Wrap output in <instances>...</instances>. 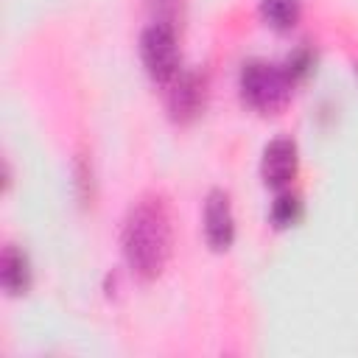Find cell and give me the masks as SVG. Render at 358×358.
<instances>
[{
	"label": "cell",
	"mask_w": 358,
	"mask_h": 358,
	"mask_svg": "<svg viewBox=\"0 0 358 358\" xmlns=\"http://www.w3.org/2000/svg\"><path fill=\"white\" fill-rule=\"evenodd\" d=\"M120 246L129 268L137 277H157L171 257V218L168 207L157 196H145L131 204L123 221Z\"/></svg>",
	"instance_id": "obj_1"
},
{
	"label": "cell",
	"mask_w": 358,
	"mask_h": 358,
	"mask_svg": "<svg viewBox=\"0 0 358 358\" xmlns=\"http://www.w3.org/2000/svg\"><path fill=\"white\" fill-rule=\"evenodd\" d=\"M291 73L280 64H268V62H249L241 70V95L246 98V103H252L255 109H277L280 103H285L288 92H291Z\"/></svg>",
	"instance_id": "obj_2"
},
{
	"label": "cell",
	"mask_w": 358,
	"mask_h": 358,
	"mask_svg": "<svg viewBox=\"0 0 358 358\" xmlns=\"http://www.w3.org/2000/svg\"><path fill=\"white\" fill-rule=\"evenodd\" d=\"M140 59L145 64V73L157 84H168L179 76L176 34L168 22H151L140 34Z\"/></svg>",
	"instance_id": "obj_3"
},
{
	"label": "cell",
	"mask_w": 358,
	"mask_h": 358,
	"mask_svg": "<svg viewBox=\"0 0 358 358\" xmlns=\"http://www.w3.org/2000/svg\"><path fill=\"white\" fill-rule=\"evenodd\" d=\"M204 238L215 252L229 249L235 238V218L229 207V196L224 190H210L204 201Z\"/></svg>",
	"instance_id": "obj_4"
},
{
	"label": "cell",
	"mask_w": 358,
	"mask_h": 358,
	"mask_svg": "<svg viewBox=\"0 0 358 358\" xmlns=\"http://www.w3.org/2000/svg\"><path fill=\"white\" fill-rule=\"evenodd\" d=\"M263 182L271 187H285L296 173V143L291 137H274L263 148L260 159Z\"/></svg>",
	"instance_id": "obj_5"
},
{
	"label": "cell",
	"mask_w": 358,
	"mask_h": 358,
	"mask_svg": "<svg viewBox=\"0 0 358 358\" xmlns=\"http://www.w3.org/2000/svg\"><path fill=\"white\" fill-rule=\"evenodd\" d=\"M0 277H3V288L8 294H25L31 285V266H28L25 252H20L17 246H6Z\"/></svg>",
	"instance_id": "obj_6"
},
{
	"label": "cell",
	"mask_w": 358,
	"mask_h": 358,
	"mask_svg": "<svg viewBox=\"0 0 358 358\" xmlns=\"http://www.w3.org/2000/svg\"><path fill=\"white\" fill-rule=\"evenodd\" d=\"M201 103V84L193 73H185V76H176L173 78V92H171V112L176 117H190L196 115Z\"/></svg>",
	"instance_id": "obj_7"
},
{
	"label": "cell",
	"mask_w": 358,
	"mask_h": 358,
	"mask_svg": "<svg viewBox=\"0 0 358 358\" xmlns=\"http://www.w3.org/2000/svg\"><path fill=\"white\" fill-rule=\"evenodd\" d=\"M260 14L271 28L285 31V28H291L296 22L299 3L296 0H260Z\"/></svg>",
	"instance_id": "obj_8"
},
{
	"label": "cell",
	"mask_w": 358,
	"mask_h": 358,
	"mask_svg": "<svg viewBox=\"0 0 358 358\" xmlns=\"http://www.w3.org/2000/svg\"><path fill=\"white\" fill-rule=\"evenodd\" d=\"M296 215H299V201H296V196L280 193V196L274 199V204H271V221H274L277 227H288V224L296 221Z\"/></svg>",
	"instance_id": "obj_9"
}]
</instances>
